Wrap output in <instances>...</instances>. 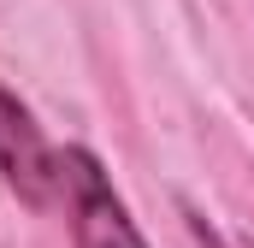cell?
<instances>
[{
    "instance_id": "cell-1",
    "label": "cell",
    "mask_w": 254,
    "mask_h": 248,
    "mask_svg": "<svg viewBox=\"0 0 254 248\" xmlns=\"http://www.w3.org/2000/svg\"><path fill=\"white\" fill-rule=\"evenodd\" d=\"M60 207L71 213L77 248H148V237L136 231L130 207L107 178V166L89 148H60Z\"/></svg>"
},
{
    "instance_id": "cell-2",
    "label": "cell",
    "mask_w": 254,
    "mask_h": 248,
    "mask_svg": "<svg viewBox=\"0 0 254 248\" xmlns=\"http://www.w3.org/2000/svg\"><path fill=\"white\" fill-rule=\"evenodd\" d=\"M0 178H6V189L24 207H36V213L60 207V148L42 136L36 113L6 83H0Z\"/></svg>"
}]
</instances>
